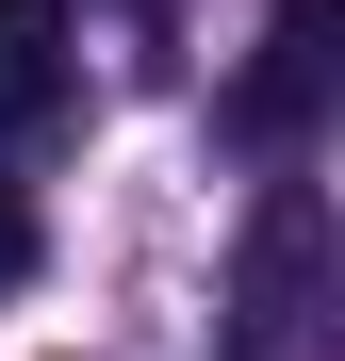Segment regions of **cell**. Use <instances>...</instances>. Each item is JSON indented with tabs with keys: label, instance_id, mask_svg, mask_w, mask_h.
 <instances>
[{
	"label": "cell",
	"instance_id": "1",
	"mask_svg": "<svg viewBox=\"0 0 345 361\" xmlns=\"http://www.w3.org/2000/svg\"><path fill=\"white\" fill-rule=\"evenodd\" d=\"M329 82H345V0H279V17H263V49H247V82H230L214 115H230V148L296 164V148L329 132Z\"/></svg>",
	"mask_w": 345,
	"mask_h": 361
},
{
	"label": "cell",
	"instance_id": "2",
	"mask_svg": "<svg viewBox=\"0 0 345 361\" xmlns=\"http://www.w3.org/2000/svg\"><path fill=\"white\" fill-rule=\"evenodd\" d=\"M313 329H329V197L263 180V214H247V361H296Z\"/></svg>",
	"mask_w": 345,
	"mask_h": 361
},
{
	"label": "cell",
	"instance_id": "3",
	"mask_svg": "<svg viewBox=\"0 0 345 361\" xmlns=\"http://www.w3.org/2000/svg\"><path fill=\"white\" fill-rule=\"evenodd\" d=\"M66 99H83V49H66V0H0V148L66 132Z\"/></svg>",
	"mask_w": 345,
	"mask_h": 361
},
{
	"label": "cell",
	"instance_id": "4",
	"mask_svg": "<svg viewBox=\"0 0 345 361\" xmlns=\"http://www.w3.org/2000/svg\"><path fill=\"white\" fill-rule=\"evenodd\" d=\"M17 279H33V197L0 180V295H17Z\"/></svg>",
	"mask_w": 345,
	"mask_h": 361
}]
</instances>
